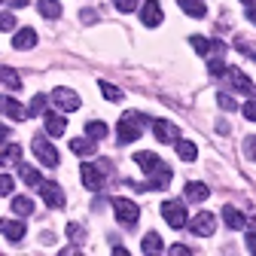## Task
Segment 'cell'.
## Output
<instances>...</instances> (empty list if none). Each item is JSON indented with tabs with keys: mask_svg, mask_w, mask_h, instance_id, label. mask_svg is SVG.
I'll return each mask as SVG.
<instances>
[{
	"mask_svg": "<svg viewBox=\"0 0 256 256\" xmlns=\"http://www.w3.org/2000/svg\"><path fill=\"white\" fill-rule=\"evenodd\" d=\"M146 125V116L144 113H138V110H128L119 122H116V138H119V144H134L138 138H140V128Z\"/></svg>",
	"mask_w": 256,
	"mask_h": 256,
	"instance_id": "6da1fadb",
	"label": "cell"
},
{
	"mask_svg": "<svg viewBox=\"0 0 256 256\" xmlns=\"http://www.w3.org/2000/svg\"><path fill=\"white\" fill-rule=\"evenodd\" d=\"M107 177H110V162H107V158H98V162H92V165L88 162L82 165V183L88 189H94V192L107 183Z\"/></svg>",
	"mask_w": 256,
	"mask_h": 256,
	"instance_id": "7a4b0ae2",
	"label": "cell"
},
{
	"mask_svg": "<svg viewBox=\"0 0 256 256\" xmlns=\"http://www.w3.org/2000/svg\"><path fill=\"white\" fill-rule=\"evenodd\" d=\"M162 216L171 229H183L186 226V202H180V198L162 202Z\"/></svg>",
	"mask_w": 256,
	"mask_h": 256,
	"instance_id": "3957f363",
	"label": "cell"
},
{
	"mask_svg": "<svg viewBox=\"0 0 256 256\" xmlns=\"http://www.w3.org/2000/svg\"><path fill=\"white\" fill-rule=\"evenodd\" d=\"M34 156L40 158L43 168H55V165H58V150H55V146L49 144V138H43V134L34 138Z\"/></svg>",
	"mask_w": 256,
	"mask_h": 256,
	"instance_id": "277c9868",
	"label": "cell"
},
{
	"mask_svg": "<svg viewBox=\"0 0 256 256\" xmlns=\"http://www.w3.org/2000/svg\"><path fill=\"white\" fill-rule=\"evenodd\" d=\"M113 210H116L122 226H134V222L140 220V210H138V204L132 198H113Z\"/></svg>",
	"mask_w": 256,
	"mask_h": 256,
	"instance_id": "5b68a950",
	"label": "cell"
},
{
	"mask_svg": "<svg viewBox=\"0 0 256 256\" xmlns=\"http://www.w3.org/2000/svg\"><path fill=\"white\" fill-rule=\"evenodd\" d=\"M52 101H55V107L58 110H64V113H74V110H80V94L74 92V88H64V86H58L55 92H52Z\"/></svg>",
	"mask_w": 256,
	"mask_h": 256,
	"instance_id": "8992f818",
	"label": "cell"
},
{
	"mask_svg": "<svg viewBox=\"0 0 256 256\" xmlns=\"http://www.w3.org/2000/svg\"><path fill=\"white\" fill-rule=\"evenodd\" d=\"M189 229L196 232V235H202V238H210V235L216 232V216L208 214V210H198L196 216L189 220Z\"/></svg>",
	"mask_w": 256,
	"mask_h": 256,
	"instance_id": "52a82bcc",
	"label": "cell"
},
{
	"mask_svg": "<svg viewBox=\"0 0 256 256\" xmlns=\"http://www.w3.org/2000/svg\"><path fill=\"white\" fill-rule=\"evenodd\" d=\"M40 196H43V202H46L49 208H64V192H61L58 183L43 180V183H40Z\"/></svg>",
	"mask_w": 256,
	"mask_h": 256,
	"instance_id": "ba28073f",
	"label": "cell"
},
{
	"mask_svg": "<svg viewBox=\"0 0 256 256\" xmlns=\"http://www.w3.org/2000/svg\"><path fill=\"white\" fill-rule=\"evenodd\" d=\"M140 22H144L146 28H156V24H162V22H165V12H162V6H158V0H146V4H144V10H140Z\"/></svg>",
	"mask_w": 256,
	"mask_h": 256,
	"instance_id": "9c48e42d",
	"label": "cell"
},
{
	"mask_svg": "<svg viewBox=\"0 0 256 256\" xmlns=\"http://www.w3.org/2000/svg\"><path fill=\"white\" fill-rule=\"evenodd\" d=\"M152 132H156V138L162 140V144H177V140H180L177 125H171L168 119H156V122H152Z\"/></svg>",
	"mask_w": 256,
	"mask_h": 256,
	"instance_id": "30bf717a",
	"label": "cell"
},
{
	"mask_svg": "<svg viewBox=\"0 0 256 256\" xmlns=\"http://www.w3.org/2000/svg\"><path fill=\"white\" fill-rule=\"evenodd\" d=\"M168 183H171V168L162 165V168L152 171L150 183H144V186H138V189H140V192H152V189H162V186H168Z\"/></svg>",
	"mask_w": 256,
	"mask_h": 256,
	"instance_id": "8fae6325",
	"label": "cell"
},
{
	"mask_svg": "<svg viewBox=\"0 0 256 256\" xmlns=\"http://www.w3.org/2000/svg\"><path fill=\"white\" fill-rule=\"evenodd\" d=\"M12 46L22 49V52L34 49V46H37V30H34V28H22V30H16V34H12Z\"/></svg>",
	"mask_w": 256,
	"mask_h": 256,
	"instance_id": "7c38bea8",
	"label": "cell"
},
{
	"mask_svg": "<svg viewBox=\"0 0 256 256\" xmlns=\"http://www.w3.org/2000/svg\"><path fill=\"white\" fill-rule=\"evenodd\" d=\"M134 162H138V168H140L144 174H152L156 168H162V158H158L156 152H146V150L134 152Z\"/></svg>",
	"mask_w": 256,
	"mask_h": 256,
	"instance_id": "4fadbf2b",
	"label": "cell"
},
{
	"mask_svg": "<svg viewBox=\"0 0 256 256\" xmlns=\"http://www.w3.org/2000/svg\"><path fill=\"white\" fill-rule=\"evenodd\" d=\"M0 232H4L12 244L24 238V222L22 220H0Z\"/></svg>",
	"mask_w": 256,
	"mask_h": 256,
	"instance_id": "5bb4252c",
	"label": "cell"
},
{
	"mask_svg": "<svg viewBox=\"0 0 256 256\" xmlns=\"http://www.w3.org/2000/svg\"><path fill=\"white\" fill-rule=\"evenodd\" d=\"M229 80H232V86H235V92H241V94H250V98L256 101V86L241 74V70H232L229 74Z\"/></svg>",
	"mask_w": 256,
	"mask_h": 256,
	"instance_id": "9a60e30c",
	"label": "cell"
},
{
	"mask_svg": "<svg viewBox=\"0 0 256 256\" xmlns=\"http://www.w3.org/2000/svg\"><path fill=\"white\" fill-rule=\"evenodd\" d=\"M222 222H226L229 229H244L247 226V216L241 210H235L232 204H226V208H222Z\"/></svg>",
	"mask_w": 256,
	"mask_h": 256,
	"instance_id": "2e32d148",
	"label": "cell"
},
{
	"mask_svg": "<svg viewBox=\"0 0 256 256\" xmlns=\"http://www.w3.org/2000/svg\"><path fill=\"white\" fill-rule=\"evenodd\" d=\"M64 132H68V119L58 116V113H49L46 116V134L49 138H61Z\"/></svg>",
	"mask_w": 256,
	"mask_h": 256,
	"instance_id": "e0dca14e",
	"label": "cell"
},
{
	"mask_svg": "<svg viewBox=\"0 0 256 256\" xmlns=\"http://www.w3.org/2000/svg\"><path fill=\"white\" fill-rule=\"evenodd\" d=\"M177 6H180L186 16H192V18H204V16H208L204 0H177Z\"/></svg>",
	"mask_w": 256,
	"mask_h": 256,
	"instance_id": "ac0fdd59",
	"label": "cell"
},
{
	"mask_svg": "<svg viewBox=\"0 0 256 256\" xmlns=\"http://www.w3.org/2000/svg\"><path fill=\"white\" fill-rule=\"evenodd\" d=\"M186 202H204L208 196H210V189L204 186V183H198V180H192V183H186Z\"/></svg>",
	"mask_w": 256,
	"mask_h": 256,
	"instance_id": "d6986e66",
	"label": "cell"
},
{
	"mask_svg": "<svg viewBox=\"0 0 256 256\" xmlns=\"http://www.w3.org/2000/svg\"><path fill=\"white\" fill-rule=\"evenodd\" d=\"M22 158V146L18 144H6V150L0 152V168H10V165H16Z\"/></svg>",
	"mask_w": 256,
	"mask_h": 256,
	"instance_id": "ffe728a7",
	"label": "cell"
},
{
	"mask_svg": "<svg viewBox=\"0 0 256 256\" xmlns=\"http://www.w3.org/2000/svg\"><path fill=\"white\" fill-rule=\"evenodd\" d=\"M107 134H110V128H107L104 122H98V119L86 122V138H88V140H101V138H107Z\"/></svg>",
	"mask_w": 256,
	"mask_h": 256,
	"instance_id": "44dd1931",
	"label": "cell"
},
{
	"mask_svg": "<svg viewBox=\"0 0 256 256\" xmlns=\"http://www.w3.org/2000/svg\"><path fill=\"white\" fill-rule=\"evenodd\" d=\"M70 150H74L76 156H94V152H98V144H94V140H86V138H74V140H70Z\"/></svg>",
	"mask_w": 256,
	"mask_h": 256,
	"instance_id": "7402d4cb",
	"label": "cell"
},
{
	"mask_svg": "<svg viewBox=\"0 0 256 256\" xmlns=\"http://www.w3.org/2000/svg\"><path fill=\"white\" fill-rule=\"evenodd\" d=\"M0 82H4L6 88H12V92L22 88V76H18L12 68H4V64H0Z\"/></svg>",
	"mask_w": 256,
	"mask_h": 256,
	"instance_id": "603a6c76",
	"label": "cell"
},
{
	"mask_svg": "<svg viewBox=\"0 0 256 256\" xmlns=\"http://www.w3.org/2000/svg\"><path fill=\"white\" fill-rule=\"evenodd\" d=\"M37 10H40V16L49 18V22H55V18L61 16V4H58V0H40Z\"/></svg>",
	"mask_w": 256,
	"mask_h": 256,
	"instance_id": "cb8c5ba5",
	"label": "cell"
},
{
	"mask_svg": "<svg viewBox=\"0 0 256 256\" xmlns=\"http://www.w3.org/2000/svg\"><path fill=\"white\" fill-rule=\"evenodd\" d=\"M10 208H12V214H16V216H28L30 210H34V202H30V198H24V196H16Z\"/></svg>",
	"mask_w": 256,
	"mask_h": 256,
	"instance_id": "d4e9b609",
	"label": "cell"
},
{
	"mask_svg": "<svg viewBox=\"0 0 256 256\" xmlns=\"http://www.w3.org/2000/svg\"><path fill=\"white\" fill-rule=\"evenodd\" d=\"M177 156L183 158V162H192V158H196L198 156V150H196V144H192V140H177Z\"/></svg>",
	"mask_w": 256,
	"mask_h": 256,
	"instance_id": "484cf974",
	"label": "cell"
},
{
	"mask_svg": "<svg viewBox=\"0 0 256 256\" xmlns=\"http://www.w3.org/2000/svg\"><path fill=\"white\" fill-rule=\"evenodd\" d=\"M158 250H162V238H158L156 232H146V235H144V253H146V256H156Z\"/></svg>",
	"mask_w": 256,
	"mask_h": 256,
	"instance_id": "4316f807",
	"label": "cell"
},
{
	"mask_svg": "<svg viewBox=\"0 0 256 256\" xmlns=\"http://www.w3.org/2000/svg\"><path fill=\"white\" fill-rule=\"evenodd\" d=\"M4 113H6L10 119H16V122H18V119H24V107H22L16 98H6V101H4Z\"/></svg>",
	"mask_w": 256,
	"mask_h": 256,
	"instance_id": "83f0119b",
	"label": "cell"
},
{
	"mask_svg": "<svg viewBox=\"0 0 256 256\" xmlns=\"http://www.w3.org/2000/svg\"><path fill=\"white\" fill-rule=\"evenodd\" d=\"M22 180H24L28 186H40V183H43L40 171H37V168H30V165H22Z\"/></svg>",
	"mask_w": 256,
	"mask_h": 256,
	"instance_id": "f1b7e54d",
	"label": "cell"
},
{
	"mask_svg": "<svg viewBox=\"0 0 256 256\" xmlns=\"http://www.w3.org/2000/svg\"><path fill=\"white\" fill-rule=\"evenodd\" d=\"M101 92H104V98H107V101H113V104H119V101L125 98L122 88H116L113 82H101Z\"/></svg>",
	"mask_w": 256,
	"mask_h": 256,
	"instance_id": "f546056e",
	"label": "cell"
},
{
	"mask_svg": "<svg viewBox=\"0 0 256 256\" xmlns=\"http://www.w3.org/2000/svg\"><path fill=\"white\" fill-rule=\"evenodd\" d=\"M216 104H220L222 110H229V113H235V110H238V101L232 98V94H226V92H220V94H216Z\"/></svg>",
	"mask_w": 256,
	"mask_h": 256,
	"instance_id": "4dcf8cb0",
	"label": "cell"
},
{
	"mask_svg": "<svg viewBox=\"0 0 256 256\" xmlns=\"http://www.w3.org/2000/svg\"><path fill=\"white\" fill-rule=\"evenodd\" d=\"M208 70H210V76H226V64H222V58H210V64H208Z\"/></svg>",
	"mask_w": 256,
	"mask_h": 256,
	"instance_id": "1f68e13d",
	"label": "cell"
},
{
	"mask_svg": "<svg viewBox=\"0 0 256 256\" xmlns=\"http://www.w3.org/2000/svg\"><path fill=\"white\" fill-rule=\"evenodd\" d=\"M43 110H46V94H37V98L30 101V107H28V116H37Z\"/></svg>",
	"mask_w": 256,
	"mask_h": 256,
	"instance_id": "d6a6232c",
	"label": "cell"
},
{
	"mask_svg": "<svg viewBox=\"0 0 256 256\" xmlns=\"http://www.w3.org/2000/svg\"><path fill=\"white\" fill-rule=\"evenodd\" d=\"M12 189H16V180L10 174H0V196H10Z\"/></svg>",
	"mask_w": 256,
	"mask_h": 256,
	"instance_id": "836d02e7",
	"label": "cell"
},
{
	"mask_svg": "<svg viewBox=\"0 0 256 256\" xmlns=\"http://www.w3.org/2000/svg\"><path fill=\"white\" fill-rule=\"evenodd\" d=\"M68 235L74 238V244H76V247H80V244H82V238H86V232L76 226V222H70V226H68Z\"/></svg>",
	"mask_w": 256,
	"mask_h": 256,
	"instance_id": "e575fe53",
	"label": "cell"
},
{
	"mask_svg": "<svg viewBox=\"0 0 256 256\" xmlns=\"http://www.w3.org/2000/svg\"><path fill=\"white\" fill-rule=\"evenodd\" d=\"M113 6L119 12H132V10H138V0H113Z\"/></svg>",
	"mask_w": 256,
	"mask_h": 256,
	"instance_id": "d590c367",
	"label": "cell"
},
{
	"mask_svg": "<svg viewBox=\"0 0 256 256\" xmlns=\"http://www.w3.org/2000/svg\"><path fill=\"white\" fill-rule=\"evenodd\" d=\"M12 28H16V16L0 12V30H12Z\"/></svg>",
	"mask_w": 256,
	"mask_h": 256,
	"instance_id": "8d00e7d4",
	"label": "cell"
},
{
	"mask_svg": "<svg viewBox=\"0 0 256 256\" xmlns=\"http://www.w3.org/2000/svg\"><path fill=\"white\" fill-rule=\"evenodd\" d=\"M238 49H241L247 58H253V61H256V49H253V43H247V40H241V37H238Z\"/></svg>",
	"mask_w": 256,
	"mask_h": 256,
	"instance_id": "74e56055",
	"label": "cell"
},
{
	"mask_svg": "<svg viewBox=\"0 0 256 256\" xmlns=\"http://www.w3.org/2000/svg\"><path fill=\"white\" fill-rule=\"evenodd\" d=\"M241 113H244L250 122H256V101H247V104L241 107Z\"/></svg>",
	"mask_w": 256,
	"mask_h": 256,
	"instance_id": "f35d334b",
	"label": "cell"
},
{
	"mask_svg": "<svg viewBox=\"0 0 256 256\" xmlns=\"http://www.w3.org/2000/svg\"><path fill=\"white\" fill-rule=\"evenodd\" d=\"M168 256H192V250H189L186 244H174V247L168 250Z\"/></svg>",
	"mask_w": 256,
	"mask_h": 256,
	"instance_id": "ab89813d",
	"label": "cell"
},
{
	"mask_svg": "<svg viewBox=\"0 0 256 256\" xmlns=\"http://www.w3.org/2000/svg\"><path fill=\"white\" fill-rule=\"evenodd\" d=\"M244 150H247V156L256 162V138H247V140H244Z\"/></svg>",
	"mask_w": 256,
	"mask_h": 256,
	"instance_id": "60d3db41",
	"label": "cell"
},
{
	"mask_svg": "<svg viewBox=\"0 0 256 256\" xmlns=\"http://www.w3.org/2000/svg\"><path fill=\"white\" fill-rule=\"evenodd\" d=\"M247 250L256 256V232H250V235H247Z\"/></svg>",
	"mask_w": 256,
	"mask_h": 256,
	"instance_id": "b9f144b4",
	"label": "cell"
},
{
	"mask_svg": "<svg viewBox=\"0 0 256 256\" xmlns=\"http://www.w3.org/2000/svg\"><path fill=\"white\" fill-rule=\"evenodd\" d=\"M58 256H82V250L80 247H68V250H61Z\"/></svg>",
	"mask_w": 256,
	"mask_h": 256,
	"instance_id": "7bdbcfd3",
	"label": "cell"
},
{
	"mask_svg": "<svg viewBox=\"0 0 256 256\" xmlns=\"http://www.w3.org/2000/svg\"><path fill=\"white\" fill-rule=\"evenodd\" d=\"M247 22H253V24H256V4H250V6H247Z\"/></svg>",
	"mask_w": 256,
	"mask_h": 256,
	"instance_id": "ee69618b",
	"label": "cell"
},
{
	"mask_svg": "<svg viewBox=\"0 0 256 256\" xmlns=\"http://www.w3.org/2000/svg\"><path fill=\"white\" fill-rule=\"evenodd\" d=\"M10 6L12 10H22V6H28V0H10Z\"/></svg>",
	"mask_w": 256,
	"mask_h": 256,
	"instance_id": "f6af8a7d",
	"label": "cell"
},
{
	"mask_svg": "<svg viewBox=\"0 0 256 256\" xmlns=\"http://www.w3.org/2000/svg\"><path fill=\"white\" fill-rule=\"evenodd\" d=\"M113 256H132V253H128L125 247H113Z\"/></svg>",
	"mask_w": 256,
	"mask_h": 256,
	"instance_id": "bcb514c9",
	"label": "cell"
},
{
	"mask_svg": "<svg viewBox=\"0 0 256 256\" xmlns=\"http://www.w3.org/2000/svg\"><path fill=\"white\" fill-rule=\"evenodd\" d=\"M4 138H6V128H4V125H0V140H4Z\"/></svg>",
	"mask_w": 256,
	"mask_h": 256,
	"instance_id": "7dc6e473",
	"label": "cell"
},
{
	"mask_svg": "<svg viewBox=\"0 0 256 256\" xmlns=\"http://www.w3.org/2000/svg\"><path fill=\"white\" fill-rule=\"evenodd\" d=\"M241 4H247V6H250V4H253V0H241Z\"/></svg>",
	"mask_w": 256,
	"mask_h": 256,
	"instance_id": "c3c4849f",
	"label": "cell"
},
{
	"mask_svg": "<svg viewBox=\"0 0 256 256\" xmlns=\"http://www.w3.org/2000/svg\"><path fill=\"white\" fill-rule=\"evenodd\" d=\"M0 107H4V101H0Z\"/></svg>",
	"mask_w": 256,
	"mask_h": 256,
	"instance_id": "681fc988",
	"label": "cell"
}]
</instances>
